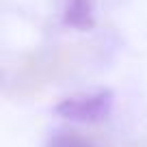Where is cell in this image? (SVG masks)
Here are the masks:
<instances>
[{
    "mask_svg": "<svg viewBox=\"0 0 147 147\" xmlns=\"http://www.w3.org/2000/svg\"><path fill=\"white\" fill-rule=\"evenodd\" d=\"M91 48L93 46H87V43H74V46H56L28 54L20 63L15 78L9 82V87H13L20 95L39 93L46 84L71 76L89 59Z\"/></svg>",
    "mask_w": 147,
    "mask_h": 147,
    "instance_id": "obj_1",
    "label": "cell"
},
{
    "mask_svg": "<svg viewBox=\"0 0 147 147\" xmlns=\"http://www.w3.org/2000/svg\"><path fill=\"white\" fill-rule=\"evenodd\" d=\"M113 93L110 91H95V93H80V95L65 97L56 104V115L69 121H100L110 113Z\"/></svg>",
    "mask_w": 147,
    "mask_h": 147,
    "instance_id": "obj_2",
    "label": "cell"
},
{
    "mask_svg": "<svg viewBox=\"0 0 147 147\" xmlns=\"http://www.w3.org/2000/svg\"><path fill=\"white\" fill-rule=\"evenodd\" d=\"M95 0H63V22L76 30L95 26Z\"/></svg>",
    "mask_w": 147,
    "mask_h": 147,
    "instance_id": "obj_3",
    "label": "cell"
},
{
    "mask_svg": "<svg viewBox=\"0 0 147 147\" xmlns=\"http://www.w3.org/2000/svg\"><path fill=\"white\" fill-rule=\"evenodd\" d=\"M48 147H95V145L78 132H59L56 136L50 138Z\"/></svg>",
    "mask_w": 147,
    "mask_h": 147,
    "instance_id": "obj_4",
    "label": "cell"
}]
</instances>
